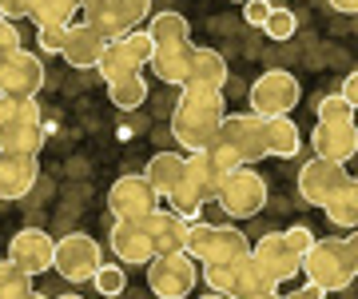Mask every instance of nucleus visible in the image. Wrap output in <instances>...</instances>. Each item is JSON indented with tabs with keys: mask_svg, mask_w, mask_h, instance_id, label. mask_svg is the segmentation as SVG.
<instances>
[{
	"mask_svg": "<svg viewBox=\"0 0 358 299\" xmlns=\"http://www.w3.org/2000/svg\"><path fill=\"white\" fill-rule=\"evenodd\" d=\"M195 284H199V263L187 251L155 256L148 263V287L155 291V299H187Z\"/></svg>",
	"mask_w": 358,
	"mask_h": 299,
	"instance_id": "9b49d317",
	"label": "nucleus"
},
{
	"mask_svg": "<svg viewBox=\"0 0 358 299\" xmlns=\"http://www.w3.org/2000/svg\"><path fill=\"white\" fill-rule=\"evenodd\" d=\"M80 13L92 32H100L103 40H120L152 16V0H84Z\"/></svg>",
	"mask_w": 358,
	"mask_h": 299,
	"instance_id": "6e6552de",
	"label": "nucleus"
},
{
	"mask_svg": "<svg viewBox=\"0 0 358 299\" xmlns=\"http://www.w3.org/2000/svg\"><path fill=\"white\" fill-rule=\"evenodd\" d=\"M103 48H108V40L100 32H92L88 25H68V40H64V60L72 68H96L100 64Z\"/></svg>",
	"mask_w": 358,
	"mask_h": 299,
	"instance_id": "5701e85b",
	"label": "nucleus"
},
{
	"mask_svg": "<svg viewBox=\"0 0 358 299\" xmlns=\"http://www.w3.org/2000/svg\"><path fill=\"white\" fill-rule=\"evenodd\" d=\"M84 0H32V25H72V16Z\"/></svg>",
	"mask_w": 358,
	"mask_h": 299,
	"instance_id": "c756f323",
	"label": "nucleus"
},
{
	"mask_svg": "<svg viewBox=\"0 0 358 299\" xmlns=\"http://www.w3.org/2000/svg\"><path fill=\"white\" fill-rule=\"evenodd\" d=\"M282 235H287V244H291L294 251H299V256H307L310 244H315V232H310L307 223H291V228H287Z\"/></svg>",
	"mask_w": 358,
	"mask_h": 299,
	"instance_id": "58836bf2",
	"label": "nucleus"
},
{
	"mask_svg": "<svg viewBox=\"0 0 358 299\" xmlns=\"http://www.w3.org/2000/svg\"><path fill=\"white\" fill-rule=\"evenodd\" d=\"M203 284L231 299H255V295H267V291L279 287L255 256H243V260H235V263H207Z\"/></svg>",
	"mask_w": 358,
	"mask_h": 299,
	"instance_id": "0eeeda50",
	"label": "nucleus"
},
{
	"mask_svg": "<svg viewBox=\"0 0 358 299\" xmlns=\"http://www.w3.org/2000/svg\"><path fill=\"white\" fill-rule=\"evenodd\" d=\"M64 40H68V25H36V44L44 56H60L64 53Z\"/></svg>",
	"mask_w": 358,
	"mask_h": 299,
	"instance_id": "c9c22d12",
	"label": "nucleus"
},
{
	"mask_svg": "<svg viewBox=\"0 0 358 299\" xmlns=\"http://www.w3.org/2000/svg\"><path fill=\"white\" fill-rule=\"evenodd\" d=\"M215 204L227 211L231 220H255L267 208V180L255 168H235L219 180Z\"/></svg>",
	"mask_w": 358,
	"mask_h": 299,
	"instance_id": "1a4fd4ad",
	"label": "nucleus"
},
{
	"mask_svg": "<svg viewBox=\"0 0 358 299\" xmlns=\"http://www.w3.org/2000/svg\"><path fill=\"white\" fill-rule=\"evenodd\" d=\"M108 244H112V256L124 267H143V263L155 260L152 251V235L140 220H112V232H108Z\"/></svg>",
	"mask_w": 358,
	"mask_h": 299,
	"instance_id": "dca6fc26",
	"label": "nucleus"
},
{
	"mask_svg": "<svg viewBox=\"0 0 358 299\" xmlns=\"http://www.w3.org/2000/svg\"><path fill=\"white\" fill-rule=\"evenodd\" d=\"M32 13V0H0V16H8V20H28Z\"/></svg>",
	"mask_w": 358,
	"mask_h": 299,
	"instance_id": "a19ab883",
	"label": "nucleus"
},
{
	"mask_svg": "<svg viewBox=\"0 0 358 299\" xmlns=\"http://www.w3.org/2000/svg\"><path fill=\"white\" fill-rule=\"evenodd\" d=\"M315 116H319V124H343V120H355V108L343 100V92H331L315 104Z\"/></svg>",
	"mask_w": 358,
	"mask_h": 299,
	"instance_id": "72a5a7b5",
	"label": "nucleus"
},
{
	"mask_svg": "<svg viewBox=\"0 0 358 299\" xmlns=\"http://www.w3.org/2000/svg\"><path fill=\"white\" fill-rule=\"evenodd\" d=\"M100 244L92 239L88 232H68L56 239V251H52V267L60 272V279L68 284H88L92 275L100 272Z\"/></svg>",
	"mask_w": 358,
	"mask_h": 299,
	"instance_id": "9d476101",
	"label": "nucleus"
},
{
	"mask_svg": "<svg viewBox=\"0 0 358 299\" xmlns=\"http://www.w3.org/2000/svg\"><path fill=\"white\" fill-rule=\"evenodd\" d=\"M355 128H358V112H355Z\"/></svg>",
	"mask_w": 358,
	"mask_h": 299,
	"instance_id": "3c124183",
	"label": "nucleus"
},
{
	"mask_svg": "<svg viewBox=\"0 0 358 299\" xmlns=\"http://www.w3.org/2000/svg\"><path fill=\"white\" fill-rule=\"evenodd\" d=\"M20 48H24V44H20V32H16V20L0 16V64H4L13 53H20Z\"/></svg>",
	"mask_w": 358,
	"mask_h": 299,
	"instance_id": "4c0bfd02",
	"label": "nucleus"
},
{
	"mask_svg": "<svg viewBox=\"0 0 358 299\" xmlns=\"http://www.w3.org/2000/svg\"><path fill=\"white\" fill-rule=\"evenodd\" d=\"M207 156L215 160L223 172L235 168H251L259 160H267V148H263V120L255 112H239V116H223V124L215 128L211 144L203 148Z\"/></svg>",
	"mask_w": 358,
	"mask_h": 299,
	"instance_id": "f03ea898",
	"label": "nucleus"
},
{
	"mask_svg": "<svg viewBox=\"0 0 358 299\" xmlns=\"http://www.w3.org/2000/svg\"><path fill=\"white\" fill-rule=\"evenodd\" d=\"M223 176H227V172L219 168L207 152H187V164H183V188H179V195L167 204V208L176 211V216H183L187 223L203 220V204L215 200Z\"/></svg>",
	"mask_w": 358,
	"mask_h": 299,
	"instance_id": "20e7f679",
	"label": "nucleus"
},
{
	"mask_svg": "<svg viewBox=\"0 0 358 299\" xmlns=\"http://www.w3.org/2000/svg\"><path fill=\"white\" fill-rule=\"evenodd\" d=\"M310 148H315V156H322V160H338V164L355 160V152H358L355 120H343V124H315Z\"/></svg>",
	"mask_w": 358,
	"mask_h": 299,
	"instance_id": "aec40b11",
	"label": "nucleus"
},
{
	"mask_svg": "<svg viewBox=\"0 0 358 299\" xmlns=\"http://www.w3.org/2000/svg\"><path fill=\"white\" fill-rule=\"evenodd\" d=\"M92 284H96V291H100L103 299H120L124 295V287H128V279H124V263H100V272L92 275Z\"/></svg>",
	"mask_w": 358,
	"mask_h": 299,
	"instance_id": "473e14b6",
	"label": "nucleus"
},
{
	"mask_svg": "<svg viewBox=\"0 0 358 299\" xmlns=\"http://www.w3.org/2000/svg\"><path fill=\"white\" fill-rule=\"evenodd\" d=\"M148 32H152L155 48H167V44H187L192 40V25H187V16L183 13H155L152 25H148Z\"/></svg>",
	"mask_w": 358,
	"mask_h": 299,
	"instance_id": "bb28decb",
	"label": "nucleus"
},
{
	"mask_svg": "<svg viewBox=\"0 0 358 299\" xmlns=\"http://www.w3.org/2000/svg\"><path fill=\"white\" fill-rule=\"evenodd\" d=\"M338 92H343V100H346V104H350V108L358 112V72H350V76L343 80V88H338Z\"/></svg>",
	"mask_w": 358,
	"mask_h": 299,
	"instance_id": "79ce46f5",
	"label": "nucleus"
},
{
	"mask_svg": "<svg viewBox=\"0 0 358 299\" xmlns=\"http://www.w3.org/2000/svg\"><path fill=\"white\" fill-rule=\"evenodd\" d=\"M24 299H44V295H40L36 287H32V291H28V295H24Z\"/></svg>",
	"mask_w": 358,
	"mask_h": 299,
	"instance_id": "8fccbe9b",
	"label": "nucleus"
},
{
	"mask_svg": "<svg viewBox=\"0 0 358 299\" xmlns=\"http://www.w3.org/2000/svg\"><path fill=\"white\" fill-rule=\"evenodd\" d=\"M239 4H243V0H239Z\"/></svg>",
	"mask_w": 358,
	"mask_h": 299,
	"instance_id": "603ef678",
	"label": "nucleus"
},
{
	"mask_svg": "<svg viewBox=\"0 0 358 299\" xmlns=\"http://www.w3.org/2000/svg\"><path fill=\"white\" fill-rule=\"evenodd\" d=\"M40 164L36 156H13V152H0V200H24L36 188Z\"/></svg>",
	"mask_w": 358,
	"mask_h": 299,
	"instance_id": "412c9836",
	"label": "nucleus"
},
{
	"mask_svg": "<svg viewBox=\"0 0 358 299\" xmlns=\"http://www.w3.org/2000/svg\"><path fill=\"white\" fill-rule=\"evenodd\" d=\"M227 116L223 104V88H203V84H183L171 112V136L183 152H203L215 128Z\"/></svg>",
	"mask_w": 358,
	"mask_h": 299,
	"instance_id": "f257e3e1",
	"label": "nucleus"
},
{
	"mask_svg": "<svg viewBox=\"0 0 358 299\" xmlns=\"http://www.w3.org/2000/svg\"><path fill=\"white\" fill-rule=\"evenodd\" d=\"M187 256L195 263H235L251 256V239H247L239 228L231 223H207V220H195L187 228Z\"/></svg>",
	"mask_w": 358,
	"mask_h": 299,
	"instance_id": "423d86ee",
	"label": "nucleus"
},
{
	"mask_svg": "<svg viewBox=\"0 0 358 299\" xmlns=\"http://www.w3.org/2000/svg\"><path fill=\"white\" fill-rule=\"evenodd\" d=\"M251 256L267 267L275 284H287V279H294V275L303 272V256L287 244V235L282 232H267L255 247H251Z\"/></svg>",
	"mask_w": 358,
	"mask_h": 299,
	"instance_id": "a211bd4d",
	"label": "nucleus"
},
{
	"mask_svg": "<svg viewBox=\"0 0 358 299\" xmlns=\"http://www.w3.org/2000/svg\"><path fill=\"white\" fill-rule=\"evenodd\" d=\"M263 120V148H267V156H279V160H291L299 156V124L291 116H259Z\"/></svg>",
	"mask_w": 358,
	"mask_h": 299,
	"instance_id": "b1692460",
	"label": "nucleus"
},
{
	"mask_svg": "<svg viewBox=\"0 0 358 299\" xmlns=\"http://www.w3.org/2000/svg\"><path fill=\"white\" fill-rule=\"evenodd\" d=\"M52 251H56V239L48 232H40V228H20L13 235V244H8V260L28 272L32 279L44 272H52Z\"/></svg>",
	"mask_w": 358,
	"mask_h": 299,
	"instance_id": "2eb2a0df",
	"label": "nucleus"
},
{
	"mask_svg": "<svg viewBox=\"0 0 358 299\" xmlns=\"http://www.w3.org/2000/svg\"><path fill=\"white\" fill-rule=\"evenodd\" d=\"M255 299H282L279 291H267V295H255Z\"/></svg>",
	"mask_w": 358,
	"mask_h": 299,
	"instance_id": "09e8293b",
	"label": "nucleus"
},
{
	"mask_svg": "<svg viewBox=\"0 0 358 299\" xmlns=\"http://www.w3.org/2000/svg\"><path fill=\"white\" fill-rule=\"evenodd\" d=\"M96 72L103 76V84H112V80H124V76H131V72H140V64L131 60V53H128L124 40H108V48H103Z\"/></svg>",
	"mask_w": 358,
	"mask_h": 299,
	"instance_id": "cd10ccee",
	"label": "nucleus"
},
{
	"mask_svg": "<svg viewBox=\"0 0 358 299\" xmlns=\"http://www.w3.org/2000/svg\"><path fill=\"white\" fill-rule=\"evenodd\" d=\"M124 44H128V53H131V60L136 64H152V56H155V40H152V32L148 28H131L128 36H120Z\"/></svg>",
	"mask_w": 358,
	"mask_h": 299,
	"instance_id": "f704fd0d",
	"label": "nucleus"
},
{
	"mask_svg": "<svg viewBox=\"0 0 358 299\" xmlns=\"http://www.w3.org/2000/svg\"><path fill=\"white\" fill-rule=\"evenodd\" d=\"M350 183V172H346V164H338V160H307L303 164V172H299V195L307 200L310 208H327V200H331L338 188H346Z\"/></svg>",
	"mask_w": 358,
	"mask_h": 299,
	"instance_id": "4468645a",
	"label": "nucleus"
},
{
	"mask_svg": "<svg viewBox=\"0 0 358 299\" xmlns=\"http://www.w3.org/2000/svg\"><path fill=\"white\" fill-rule=\"evenodd\" d=\"M199 299H231V295H219V291H207V295H199Z\"/></svg>",
	"mask_w": 358,
	"mask_h": 299,
	"instance_id": "49530a36",
	"label": "nucleus"
},
{
	"mask_svg": "<svg viewBox=\"0 0 358 299\" xmlns=\"http://www.w3.org/2000/svg\"><path fill=\"white\" fill-rule=\"evenodd\" d=\"M108 96H112L115 108L131 112V108H140L143 100H148V84H143L140 72H131V76H124V80H112V84H108Z\"/></svg>",
	"mask_w": 358,
	"mask_h": 299,
	"instance_id": "7c9ffc66",
	"label": "nucleus"
},
{
	"mask_svg": "<svg viewBox=\"0 0 358 299\" xmlns=\"http://www.w3.org/2000/svg\"><path fill=\"white\" fill-rule=\"evenodd\" d=\"M282 299H327V291H319V287H294V291H287Z\"/></svg>",
	"mask_w": 358,
	"mask_h": 299,
	"instance_id": "37998d69",
	"label": "nucleus"
},
{
	"mask_svg": "<svg viewBox=\"0 0 358 299\" xmlns=\"http://www.w3.org/2000/svg\"><path fill=\"white\" fill-rule=\"evenodd\" d=\"M32 291V275L20 272L13 260H0V299H24Z\"/></svg>",
	"mask_w": 358,
	"mask_h": 299,
	"instance_id": "2f4dec72",
	"label": "nucleus"
},
{
	"mask_svg": "<svg viewBox=\"0 0 358 299\" xmlns=\"http://www.w3.org/2000/svg\"><path fill=\"white\" fill-rule=\"evenodd\" d=\"M143 228L152 235V251L155 256H176V251H187V228L192 223L176 216L171 208H155L152 216H143Z\"/></svg>",
	"mask_w": 358,
	"mask_h": 299,
	"instance_id": "6ab92c4d",
	"label": "nucleus"
},
{
	"mask_svg": "<svg viewBox=\"0 0 358 299\" xmlns=\"http://www.w3.org/2000/svg\"><path fill=\"white\" fill-rule=\"evenodd\" d=\"M334 13H358V0H331Z\"/></svg>",
	"mask_w": 358,
	"mask_h": 299,
	"instance_id": "a18cd8bd",
	"label": "nucleus"
},
{
	"mask_svg": "<svg viewBox=\"0 0 358 299\" xmlns=\"http://www.w3.org/2000/svg\"><path fill=\"white\" fill-rule=\"evenodd\" d=\"M183 164H187V152H155L152 160H148V168H143V176H148V183L155 188V195L159 200H176L179 188H183Z\"/></svg>",
	"mask_w": 358,
	"mask_h": 299,
	"instance_id": "4be33fe9",
	"label": "nucleus"
},
{
	"mask_svg": "<svg viewBox=\"0 0 358 299\" xmlns=\"http://www.w3.org/2000/svg\"><path fill=\"white\" fill-rule=\"evenodd\" d=\"M159 208V195L155 188L148 183L143 172H128V176H120L112 183V192H108V216L112 220H143V216H152Z\"/></svg>",
	"mask_w": 358,
	"mask_h": 299,
	"instance_id": "ddd939ff",
	"label": "nucleus"
},
{
	"mask_svg": "<svg viewBox=\"0 0 358 299\" xmlns=\"http://www.w3.org/2000/svg\"><path fill=\"white\" fill-rule=\"evenodd\" d=\"M303 275H307L310 287L319 291H346L355 284V267H350V251H346V239L338 235H327V239H315L310 251L303 256Z\"/></svg>",
	"mask_w": 358,
	"mask_h": 299,
	"instance_id": "39448f33",
	"label": "nucleus"
},
{
	"mask_svg": "<svg viewBox=\"0 0 358 299\" xmlns=\"http://www.w3.org/2000/svg\"><path fill=\"white\" fill-rule=\"evenodd\" d=\"M44 88V60L36 53H13L4 64H0V92L4 96H36Z\"/></svg>",
	"mask_w": 358,
	"mask_h": 299,
	"instance_id": "f3484780",
	"label": "nucleus"
},
{
	"mask_svg": "<svg viewBox=\"0 0 358 299\" xmlns=\"http://www.w3.org/2000/svg\"><path fill=\"white\" fill-rule=\"evenodd\" d=\"M299 80L287 72V68H271L251 84L247 100H251V112L255 116H291V108H299Z\"/></svg>",
	"mask_w": 358,
	"mask_h": 299,
	"instance_id": "f8f14e48",
	"label": "nucleus"
},
{
	"mask_svg": "<svg viewBox=\"0 0 358 299\" xmlns=\"http://www.w3.org/2000/svg\"><path fill=\"white\" fill-rule=\"evenodd\" d=\"M0 152L36 156L44 152V112L36 96H4L0 92Z\"/></svg>",
	"mask_w": 358,
	"mask_h": 299,
	"instance_id": "7ed1b4c3",
	"label": "nucleus"
},
{
	"mask_svg": "<svg viewBox=\"0 0 358 299\" xmlns=\"http://www.w3.org/2000/svg\"><path fill=\"white\" fill-rule=\"evenodd\" d=\"M263 32H267L271 40H291L294 36V13L291 8H271Z\"/></svg>",
	"mask_w": 358,
	"mask_h": 299,
	"instance_id": "e433bc0d",
	"label": "nucleus"
},
{
	"mask_svg": "<svg viewBox=\"0 0 358 299\" xmlns=\"http://www.w3.org/2000/svg\"><path fill=\"white\" fill-rule=\"evenodd\" d=\"M327 220L331 223H338V228H358V180H350L346 188H338V192L327 200Z\"/></svg>",
	"mask_w": 358,
	"mask_h": 299,
	"instance_id": "c85d7f7f",
	"label": "nucleus"
},
{
	"mask_svg": "<svg viewBox=\"0 0 358 299\" xmlns=\"http://www.w3.org/2000/svg\"><path fill=\"white\" fill-rule=\"evenodd\" d=\"M192 53H195V44L187 40V44H167V48H155L152 56V72L164 84H176V88H183V80H187V68H192Z\"/></svg>",
	"mask_w": 358,
	"mask_h": 299,
	"instance_id": "393cba45",
	"label": "nucleus"
},
{
	"mask_svg": "<svg viewBox=\"0 0 358 299\" xmlns=\"http://www.w3.org/2000/svg\"><path fill=\"white\" fill-rule=\"evenodd\" d=\"M56 299H84V295H76V291H64V295H56Z\"/></svg>",
	"mask_w": 358,
	"mask_h": 299,
	"instance_id": "de8ad7c7",
	"label": "nucleus"
},
{
	"mask_svg": "<svg viewBox=\"0 0 358 299\" xmlns=\"http://www.w3.org/2000/svg\"><path fill=\"white\" fill-rule=\"evenodd\" d=\"M231 76L227 60H223V53H215V48H199L195 44L192 53V68H187V80L183 84H203V88H223Z\"/></svg>",
	"mask_w": 358,
	"mask_h": 299,
	"instance_id": "a878e982",
	"label": "nucleus"
},
{
	"mask_svg": "<svg viewBox=\"0 0 358 299\" xmlns=\"http://www.w3.org/2000/svg\"><path fill=\"white\" fill-rule=\"evenodd\" d=\"M271 8H275L271 0H243V20L251 28H263L267 25V16H271Z\"/></svg>",
	"mask_w": 358,
	"mask_h": 299,
	"instance_id": "ea45409f",
	"label": "nucleus"
},
{
	"mask_svg": "<svg viewBox=\"0 0 358 299\" xmlns=\"http://www.w3.org/2000/svg\"><path fill=\"white\" fill-rule=\"evenodd\" d=\"M346 239V251H350V267H355V279H358V228H350V235H343Z\"/></svg>",
	"mask_w": 358,
	"mask_h": 299,
	"instance_id": "c03bdc74",
	"label": "nucleus"
}]
</instances>
